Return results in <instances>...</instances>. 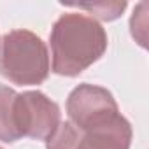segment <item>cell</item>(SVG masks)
I'll list each match as a JSON object with an SVG mask.
<instances>
[{
	"label": "cell",
	"instance_id": "6da1fadb",
	"mask_svg": "<svg viewBox=\"0 0 149 149\" xmlns=\"http://www.w3.org/2000/svg\"><path fill=\"white\" fill-rule=\"evenodd\" d=\"M107 42V33L97 19L79 13L61 14L49 35L53 72L65 77L79 76L104 56Z\"/></svg>",
	"mask_w": 149,
	"mask_h": 149
},
{
	"label": "cell",
	"instance_id": "7a4b0ae2",
	"mask_svg": "<svg viewBox=\"0 0 149 149\" xmlns=\"http://www.w3.org/2000/svg\"><path fill=\"white\" fill-rule=\"evenodd\" d=\"M49 68L47 47L33 32L11 30L0 37V74L13 84H42Z\"/></svg>",
	"mask_w": 149,
	"mask_h": 149
},
{
	"label": "cell",
	"instance_id": "3957f363",
	"mask_svg": "<svg viewBox=\"0 0 149 149\" xmlns=\"http://www.w3.org/2000/svg\"><path fill=\"white\" fill-rule=\"evenodd\" d=\"M16 128L21 137L49 140L61 125V112L56 102L42 91H25L16 95L14 102Z\"/></svg>",
	"mask_w": 149,
	"mask_h": 149
},
{
	"label": "cell",
	"instance_id": "277c9868",
	"mask_svg": "<svg viewBox=\"0 0 149 149\" xmlns=\"http://www.w3.org/2000/svg\"><path fill=\"white\" fill-rule=\"evenodd\" d=\"M67 114L79 132H86L118 116L119 109L109 90L84 83L70 91L67 98Z\"/></svg>",
	"mask_w": 149,
	"mask_h": 149
},
{
	"label": "cell",
	"instance_id": "5b68a950",
	"mask_svg": "<svg viewBox=\"0 0 149 149\" xmlns=\"http://www.w3.org/2000/svg\"><path fill=\"white\" fill-rule=\"evenodd\" d=\"M132 135V125L118 114L98 126L79 132L77 149H130Z\"/></svg>",
	"mask_w": 149,
	"mask_h": 149
},
{
	"label": "cell",
	"instance_id": "8992f818",
	"mask_svg": "<svg viewBox=\"0 0 149 149\" xmlns=\"http://www.w3.org/2000/svg\"><path fill=\"white\" fill-rule=\"evenodd\" d=\"M16 91L9 86H0V140L6 144H13L21 139L16 128L14 118V102Z\"/></svg>",
	"mask_w": 149,
	"mask_h": 149
},
{
	"label": "cell",
	"instance_id": "52a82bcc",
	"mask_svg": "<svg viewBox=\"0 0 149 149\" xmlns=\"http://www.w3.org/2000/svg\"><path fill=\"white\" fill-rule=\"evenodd\" d=\"M67 6L88 11L91 14L90 18L93 19L98 18L102 21H114L126 9V2H93V4H67Z\"/></svg>",
	"mask_w": 149,
	"mask_h": 149
},
{
	"label": "cell",
	"instance_id": "ba28073f",
	"mask_svg": "<svg viewBox=\"0 0 149 149\" xmlns=\"http://www.w3.org/2000/svg\"><path fill=\"white\" fill-rule=\"evenodd\" d=\"M77 140H79V130L70 121H67L58 126L54 135L47 140L46 149H77Z\"/></svg>",
	"mask_w": 149,
	"mask_h": 149
},
{
	"label": "cell",
	"instance_id": "9c48e42d",
	"mask_svg": "<svg viewBox=\"0 0 149 149\" xmlns=\"http://www.w3.org/2000/svg\"><path fill=\"white\" fill-rule=\"evenodd\" d=\"M0 149H2V147H0Z\"/></svg>",
	"mask_w": 149,
	"mask_h": 149
}]
</instances>
